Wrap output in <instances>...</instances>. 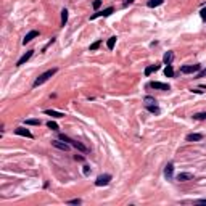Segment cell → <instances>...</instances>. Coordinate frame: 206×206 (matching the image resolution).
<instances>
[{"label": "cell", "mask_w": 206, "mask_h": 206, "mask_svg": "<svg viewBox=\"0 0 206 206\" xmlns=\"http://www.w3.org/2000/svg\"><path fill=\"white\" fill-rule=\"evenodd\" d=\"M55 74H57V68H52V69H48V71L42 73L40 76L37 77L36 81H34V84H32V86H34V87H39V86H42V84L47 82V81H48V79L52 77V76H55Z\"/></svg>", "instance_id": "cell-1"}, {"label": "cell", "mask_w": 206, "mask_h": 206, "mask_svg": "<svg viewBox=\"0 0 206 206\" xmlns=\"http://www.w3.org/2000/svg\"><path fill=\"white\" fill-rule=\"evenodd\" d=\"M60 139H61V140H64V142H68L69 145H73L74 148H77V150H79V151H82V153H86V151H87V147H86V145H82L81 142H77V140H73V139H69L68 135L61 134V135H60Z\"/></svg>", "instance_id": "cell-2"}, {"label": "cell", "mask_w": 206, "mask_h": 206, "mask_svg": "<svg viewBox=\"0 0 206 206\" xmlns=\"http://www.w3.org/2000/svg\"><path fill=\"white\" fill-rule=\"evenodd\" d=\"M111 182V176L110 174H103V176H98L97 180H95V185L97 187H105Z\"/></svg>", "instance_id": "cell-3"}, {"label": "cell", "mask_w": 206, "mask_h": 206, "mask_svg": "<svg viewBox=\"0 0 206 206\" xmlns=\"http://www.w3.org/2000/svg\"><path fill=\"white\" fill-rule=\"evenodd\" d=\"M201 69L200 64H189V66H182L180 68V73L184 74H193V73H198Z\"/></svg>", "instance_id": "cell-4"}, {"label": "cell", "mask_w": 206, "mask_h": 206, "mask_svg": "<svg viewBox=\"0 0 206 206\" xmlns=\"http://www.w3.org/2000/svg\"><path fill=\"white\" fill-rule=\"evenodd\" d=\"M52 145H53L55 148H58V150H63V151H68L69 150V143H66L63 140V142H60V140H52Z\"/></svg>", "instance_id": "cell-5"}, {"label": "cell", "mask_w": 206, "mask_h": 206, "mask_svg": "<svg viewBox=\"0 0 206 206\" xmlns=\"http://www.w3.org/2000/svg\"><path fill=\"white\" fill-rule=\"evenodd\" d=\"M32 55H34V50H27V52H26V53H24V55H23V57H21L20 60H18V63H16V66H21V64H24L26 61H29V60H31V57H32Z\"/></svg>", "instance_id": "cell-6"}, {"label": "cell", "mask_w": 206, "mask_h": 206, "mask_svg": "<svg viewBox=\"0 0 206 206\" xmlns=\"http://www.w3.org/2000/svg\"><path fill=\"white\" fill-rule=\"evenodd\" d=\"M164 177H166L167 180L174 177V164H172V163H169V164L164 167Z\"/></svg>", "instance_id": "cell-7"}, {"label": "cell", "mask_w": 206, "mask_h": 206, "mask_svg": "<svg viewBox=\"0 0 206 206\" xmlns=\"http://www.w3.org/2000/svg\"><path fill=\"white\" fill-rule=\"evenodd\" d=\"M111 13H113V8H111V7H110V8H105L103 11H100V13H95V15H92V16H90V20L93 21V20H97L98 16H110Z\"/></svg>", "instance_id": "cell-8"}, {"label": "cell", "mask_w": 206, "mask_h": 206, "mask_svg": "<svg viewBox=\"0 0 206 206\" xmlns=\"http://www.w3.org/2000/svg\"><path fill=\"white\" fill-rule=\"evenodd\" d=\"M176 179L179 180V182H187V180L193 179V174H190V172H180V174H177Z\"/></svg>", "instance_id": "cell-9"}, {"label": "cell", "mask_w": 206, "mask_h": 206, "mask_svg": "<svg viewBox=\"0 0 206 206\" xmlns=\"http://www.w3.org/2000/svg\"><path fill=\"white\" fill-rule=\"evenodd\" d=\"M150 86H151L153 89H158V90H169V89H171L167 84H163V82H158V81H153Z\"/></svg>", "instance_id": "cell-10"}, {"label": "cell", "mask_w": 206, "mask_h": 206, "mask_svg": "<svg viewBox=\"0 0 206 206\" xmlns=\"http://www.w3.org/2000/svg\"><path fill=\"white\" fill-rule=\"evenodd\" d=\"M15 134L16 135H23V137H27V139H32V134L27 129H24V127H16L15 129Z\"/></svg>", "instance_id": "cell-11"}, {"label": "cell", "mask_w": 206, "mask_h": 206, "mask_svg": "<svg viewBox=\"0 0 206 206\" xmlns=\"http://www.w3.org/2000/svg\"><path fill=\"white\" fill-rule=\"evenodd\" d=\"M37 36H39V32H37V31H29V32L24 36V39H23V44H24V45L29 44V42L34 39V37H37Z\"/></svg>", "instance_id": "cell-12"}, {"label": "cell", "mask_w": 206, "mask_h": 206, "mask_svg": "<svg viewBox=\"0 0 206 206\" xmlns=\"http://www.w3.org/2000/svg\"><path fill=\"white\" fill-rule=\"evenodd\" d=\"M201 139H203V134H189L185 137L187 142H198V140H201Z\"/></svg>", "instance_id": "cell-13"}, {"label": "cell", "mask_w": 206, "mask_h": 206, "mask_svg": "<svg viewBox=\"0 0 206 206\" xmlns=\"http://www.w3.org/2000/svg\"><path fill=\"white\" fill-rule=\"evenodd\" d=\"M45 114L52 116V118H64V113H61V111H55V110H45Z\"/></svg>", "instance_id": "cell-14"}, {"label": "cell", "mask_w": 206, "mask_h": 206, "mask_svg": "<svg viewBox=\"0 0 206 206\" xmlns=\"http://www.w3.org/2000/svg\"><path fill=\"white\" fill-rule=\"evenodd\" d=\"M172 60H174V53H172V52H166L164 57H163V61H164V64H171Z\"/></svg>", "instance_id": "cell-15"}, {"label": "cell", "mask_w": 206, "mask_h": 206, "mask_svg": "<svg viewBox=\"0 0 206 206\" xmlns=\"http://www.w3.org/2000/svg\"><path fill=\"white\" fill-rule=\"evenodd\" d=\"M163 2H164V0H148V2H147V7H148V8L160 7V5H163Z\"/></svg>", "instance_id": "cell-16"}, {"label": "cell", "mask_w": 206, "mask_h": 206, "mask_svg": "<svg viewBox=\"0 0 206 206\" xmlns=\"http://www.w3.org/2000/svg\"><path fill=\"white\" fill-rule=\"evenodd\" d=\"M158 69H160V66H158V64H151V66H148L147 69H145V76H150L151 73L158 71Z\"/></svg>", "instance_id": "cell-17"}, {"label": "cell", "mask_w": 206, "mask_h": 206, "mask_svg": "<svg viewBox=\"0 0 206 206\" xmlns=\"http://www.w3.org/2000/svg\"><path fill=\"white\" fill-rule=\"evenodd\" d=\"M164 76L166 77H174V69H172L171 64H167V66L164 68Z\"/></svg>", "instance_id": "cell-18"}, {"label": "cell", "mask_w": 206, "mask_h": 206, "mask_svg": "<svg viewBox=\"0 0 206 206\" xmlns=\"http://www.w3.org/2000/svg\"><path fill=\"white\" fill-rule=\"evenodd\" d=\"M114 44H116V37L113 36V37H110V39H108V42H106L108 50H113V48H114Z\"/></svg>", "instance_id": "cell-19"}, {"label": "cell", "mask_w": 206, "mask_h": 206, "mask_svg": "<svg viewBox=\"0 0 206 206\" xmlns=\"http://www.w3.org/2000/svg\"><path fill=\"white\" fill-rule=\"evenodd\" d=\"M68 23V10L64 8V10L61 11V26H64Z\"/></svg>", "instance_id": "cell-20"}, {"label": "cell", "mask_w": 206, "mask_h": 206, "mask_svg": "<svg viewBox=\"0 0 206 206\" xmlns=\"http://www.w3.org/2000/svg\"><path fill=\"white\" fill-rule=\"evenodd\" d=\"M193 119H196V121H206V113H195L193 114Z\"/></svg>", "instance_id": "cell-21"}, {"label": "cell", "mask_w": 206, "mask_h": 206, "mask_svg": "<svg viewBox=\"0 0 206 206\" xmlns=\"http://www.w3.org/2000/svg\"><path fill=\"white\" fill-rule=\"evenodd\" d=\"M24 123H26V126H40L39 119H26Z\"/></svg>", "instance_id": "cell-22"}, {"label": "cell", "mask_w": 206, "mask_h": 206, "mask_svg": "<svg viewBox=\"0 0 206 206\" xmlns=\"http://www.w3.org/2000/svg\"><path fill=\"white\" fill-rule=\"evenodd\" d=\"M147 110L150 113H160V108H158L156 105H147Z\"/></svg>", "instance_id": "cell-23"}, {"label": "cell", "mask_w": 206, "mask_h": 206, "mask_svg": "<svg viewBox=\"0 0 206 206\" xmlns=\"http://www.w3.org/2000/svg\"><path fill=\"white\" fill-rule=\"evenodd\" d=\"M47 127L52 129V130H58V124L53 123V121H48V123H47Z\"/></svg>", "instance_id": "cell-24"}, {"label": "cell", "mask_w": 206, "mask_h": 206, "mask_svg": "<svg viewBox=\"0 0 206 206\" xmlns=\"http://www.w3.org/2000/svg\"><path fill=\"white\" fill-rule=\"evenodd\" d=\"M100 45H101V40H95V42H93V44L90 45V52L97 50V48H98V47H100Z\"/></svg>", "instance_id": "cell-25"}, {"label": "cell", "mask_w": 206, "mask_h": 206, "mask_svg": "<svg viewBox=\"0 0 206 206\" xmlns=\"http://www.w3.org/2000/svg\"><path fill=\"white\" fill-rule=\"evenodd\" d=\"M145 103H147V105H153V103H156V100H154L153 97H145Z\"/></svg>", "instance_id": "cell-26"}, {"label": "cell", "mask_w": 206, "mask_h": 206, "mask_svg": "<svg viewBox=\"0 0 206 206\" xmlns=\"http://www.w3.org/2000/svg\"><path fill=\"white\" fill-rule=\"evenodd\" d=\"M81 203H82L81 198H74V200H69L68 201V204H81Z\"/></svg>", "instance_id": "cell-27"}, {"label": "cell", "mask_w": 206, "mask_h": 206, "mask_svg": "<svg viewBox=\"0 0 206 206\" xmlns=\"http://www.w3.org/2000/svg\"><path fill=\"white\" fill-rule=\"evenodd\" d=\"M100 7H101V0H95V2H93V8H95V10H98Z\"/></svg>", "instance_id": "cell-28"}, {"label": "cell", "mask_w": 206, "mask_h": 206, "mask_svg": "<svg viewBox=\"0 0 206 206\" xmlns=\"http://www.w3.org/2000/svg\"><path fill=\"white\" fill-rule=\"evenodd\" d=\"M200 16L203 18V20H206V8H203V10L200 11Z\"/></svg>", "instance_id": "cell-29"}, {"label": "cell", "mask_w": 206, "mask_h": 206, "mask_svg": "<svg viewBox=\"0 0 206 206\" xmlns=\"http://www.w3.org/2000/svg\"><path fill=\"white\" fill-rule=\"evenodd\" d=\"M206 76V69H203V71H201L200 74H198V76H196V79H200V77H204Z\"/></svg>", "instance_id": "cell-30"}, {"label": "cell", "mask_w": 206, "mask_h": 206, "mask_svg": "<svg viewBox=\"0 0 206 206\" xmlns=\"http://www.w3.org/2000/svg\"><path fill=\"white\" fill-rule=\"evenodd\" d=\"M89 172H90V167H89V166H84V174L89 176Z\"/></svg>", "instance_id": "cell-31"}, {"label": "cell", "mask_w": 206, "mask_h": 206, "mask_svg": "<svg viewBox=\"0 0 206 206\" xmlns=\"http://www.w3.org/2000/svg\"><path fill=\"white\" fill-rule=\"evenodd\" d=\"M195 203H196V204H206V200H196Z\"/></svg>", "instance_id": "cell-32"}, {"label": "cell", "mask_w": 206, "mask_h": 206, "mask_svg": "<svg viewBox=\"0 0 206 206\" xmlns=\"http://www.w3.org/2000/svg\"><path fill=\"white\" fill-rule=\"evenodd\" d=\"M134 2V0H124V3H126V5H129V3H132Z\"/></svg>", "instance_id": "cell-33"}]
</instances>
